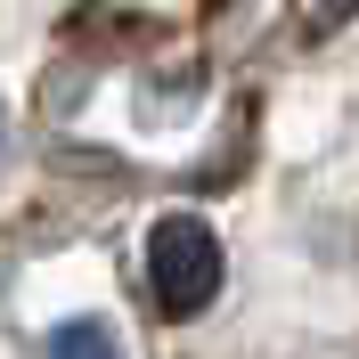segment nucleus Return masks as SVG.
<instances>
[{"label": "nucleus", "mask_w": 359, "mask_h": 359, "mask_svg": "<svg viewBox=\"0 0 359 359\" xmlns=\"http://www.w3.org/2000/svg\"><path fill=\"white\" fill-rule=\"evenodd\" d=\"M147 286H156L163 318H204L221 294V237L196 212H163L147 229Z\"/></svg>", "instance_id": "obj_1"}, {"label": "nucleus", "mask_w": 359, "mask_h": 359, "mask_svg": "<svg viewBox=\"0 0 359 359\" xmlns=\"http://www.w3.org/2000/svg\"><path fill=\"white\" fill-rule=\"evenodd\" d=\"M41 351H49V359H123V351H114V335L98 327V318H66V327H49Z\"/></svg>", "instance_id": "obj_2"}]
</instances>
